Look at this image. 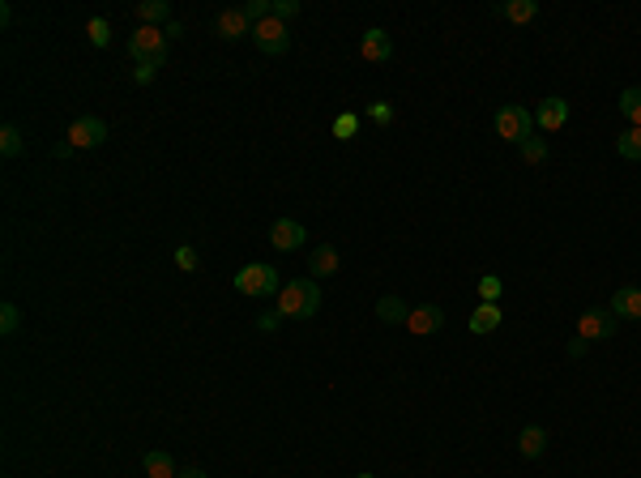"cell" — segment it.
<instances>
[{
	"mask_svg": "<svg viewBox=\"0 0 641 478\" xmlns=\"http://www.w3.org/2000/svg\"><path fill=\"white\" fill-rule=\"evenodd\" d=\"M274 312H282V316H296V320H308V316H317V312H320V287H317V278H291V282H282V290L274 295Z\"/></svg>",
	"mask_w": 641,
	"mask_h": 478,
	"instance_id": "cell-1",
	"label": "cell"
},
{
	"mask_svg": "<svg viewBox=\"0 0 641 478\" xmlns=\"http://www.w3.org/2000/svg\"><path fill=\"white\" fill-rule=\"evenodd\" d=\"M231 287L240 290V295H248V299H270V295H278V290H282V282H278V269L252 261V265H244V269L231 278Z\"/></svg>",
	"mask_w": 641,
	"mask_h": 478,
	"instance_id": "cell-2",
	"label": "cell"
},
{
	"mask_svg": "<svg viewBox=\"0 0 641 478\" xmlns=\"http://www.w3.org/2000/svg\"><path fill=\"white\" fill-rule=\"evenodd\" d=\"M496 133L514 145L530 142V137H535V112H530V107H518V103L500 107V112H496Z\"/></svg>",
	"mask_w": 641,
	"mask_h": 478,
	"instance_id": "cell-3",
	"label": "cell"
},
{
	"mask_svg": "<svg viewBox=\"0 0 641 478\" xmlns=\"http://www.w3.org/2000/svg\"><path fill=\"white\" fill-rule=\"evenodd\" d=\"M252 43L266 51V56H282V51L291 48V30H287V22H278V18H266V22L252 26Z\"/></svg>",
	"mask_w": 641,
	"mask_h": 478,
	"instance_id": "cell-4",
	"label": "cell"
},
{
	"mask_svg": "<svg viewBox=\"0 0 641 478\" xmlns=\"http://www.w3.org/2000/svg\"><path fill=\"white\" fill-rule=\"evenodd\" d=\"M616 316L612 308H586L577 316V337H586V342H607V337L616 334Z\"/></svg>",
	"mask_w": 641,
	"mask_h": 478,
	"instance_id": "cell-5",
	"label": "cell"
},
{
	"mask_svg": "<svg viewBox=\"0 0 641 478\" xmlns=\"http://www.w3.org/2000/svg\"><path fill=\"white\" fill-rule=\"evenodd\" d=\"M103 142H107V124L99 116H77L69 124V145L73 150H99Z\"/></svg>",
	"mask_w": 641,
	"mask_h": 478,
	"instance_id": "cell-6",
	"label": "cell"
},
{
	"mask_svg": "<svg viewBox=\"0 0 641 478\" xmlns=\"http://www.w3.org/2000/svg\"><path fill=\"white\" fill-rule=\"evenodd\" d=\"M158 51H167L163 26H137L133 39H128V56H133V60H146V56H158Z\"/></svg>",
	"mask_w": 641,
	"mask_h": 478,
	"instance_id": "cell-7",
	"label": "cell"
},
{
	"mask_svg": "<svg viewBox=\"0 0 641 478\" xmlns=\"http://www.w3.org/2000/svg\"><path fill=\"white\" fill-rule=\"evenodd\" d=\"M441 325H444V312L436 308V304H420V308H411V316H406V329L415 337L441 334Z\"/></svg>",
	"mask_w": 641,
	"mask_h": 478,
	"instance_id": "cell-8",
	"label": "cell"
},
{
	"mask_svg": "<svg viewBox=\"0 0 641 478\" xmlns=\"http://www.w3.org/2000/svg\"><path fill=\"white\" fill-rule=\"evenodd\" d=\"M304 239H308V231H304V222H296V218H278L270 227V243L278 252H296Z\"/></svg>",
	"mask_w": 641,
	"mask_h": 478,
	"instance_id": "cell-9",
	"label": "cell"
},
{
	"mask_svg": "<svg viewBox=\"0 0 641 478\" xmlns=\"http://www.w3.org/2000/svg\"><path fill=\"white\" fill-rule=\"evenodd\" d=\"M359 56L372 60V65H385V60H394V39H390L381 26H372L368 35L359 39Z\"/></svg>",
	"mask_w": 641,
	"mask_h": 478,
	"instance_id": "cell-10",
	"label": "cell"
},
{
	"mask_svg": "<svg viewBox=\"0 0 641 478\" xmlns=\"http://www.w3.org/2000/svg\"><path fill=\"white\" fill-rule=\"evenodd\" d=\"M338 265H343V257H338V248H334V243H317V248H313V252H308V274H313V278H334V274H338Z\"/></svg>",
	"mask_w": 641,
	"mask_h": 478,
	"instance_id": "cell-11",
	"label": "cell"
},
{
	"mask_svg": "<svg viewBox=\"0 0 641 478\" xmlns=\"http://www.w3.org/2000/svg\"><path fill=\"white\" fill-rule=\"evenodd\" d=\"M539 128L543 133H560V128H565L568 124V103L560 95H552V98H543L539 103Z\"/></svg>",
	"mask_w": 641,
	"mask_h": 478,
	"instance_id": "cell-12",
	"label": "cell"
},
{
	"mask_svg": "<svg viewBox=\"0 0 641 478\" xmlns=\"http://www.w3.org/2000/svg\"><path fill=\"white\" fill-rule=\"evenodd\" d=\"M607 308L616 320H641V287H620Z\"/></svg>",
	"mask_w": 641,
	"mask_h": 478,
	"instance_id": "cell-13",
	"label": "cell"
},
{
	"mask_svg": "<svg viewBox=\"0 0 641 478\" xmlns=\"http://www.w3.org/2000/svg\"><path fill=\"white\" fill-rule=\"evenodd\" d=\"M214 26H219V39H227V43H236V39L252 35V22L244 18V9H222Z\"/></svg>",
	"mask_w": 641,
	"mask_h": 478,
	"instance_id": "cell-14",
	"label": "cell"
},
{
	"mask_svg": "<svg viewBox=\"0 0 641 478\" xmlns=\"http://www.w3.org/2000/svg\"><path fill=\"white\" fill-rule=\"evenodd\" d=\"M500 320H505V308H500V304H479V308L470 312V334L488 337L500 329Z\"/></svg>",
	"mask_w": 641,
	"mask_h": 478,
	"instance_id": "cell-15",
	"label": "cell"
},
{
	"mask_svg": "<svg viewBox=\"0 0 641 478\" xmlns=\"http://www.w3.org/2000/svg\"><path fill=\"white\" fill-rule=\"evenodd\" d=\"M518 453L526 457V461H539V457L547 453V431H543L539 423L521 428V436H518Z\"/></svg>",
	"mask_w": 641,
	"mask_h": 478,
	"instance_id": "cell-16",
	"label": "cell"
},
{
	"mask_svg": "<svg viewBox=\"0 0 641 478\" xmlns=\"http://www.w3.org/2000/svg\"><path fill=\"white\" fill-rule=\"evenodd\" d=\"M496 13L505 18V22H530V18H539V0H505V4H496Z\"/></svg>",
	"mask_w": 641,
	"mask_h": 478,
	"instance_id": "cell-17",
	"label": "cell"
},
{
	"mask_svg": "<svg viewBox=\"0 0 641 478\" xmlns=\"http://www.w3.org/2000/svg\"><path fill=\"white\" fill-rule=\"evenodd\" d=\"M137 18H142V26H167L172 22V0H142Z\"/></svg>",
	"mask_w": 641,
	"mask_h": 478,
	"instance_id": "cell-18",
	"label": "cell"
},
{
	"mask_svg": "<svg viewBox=\"0 0 641 478\" xmlns=\"http://www.w3.org/2000/svg\"><path fill=\"white\" fill-rule=\"evenodd\" d=\"M142 466H146V478H180L175 474L172 453H163V449H150V453L142 457Z\"/></svg>",
	"mask_w": 641,
	"mask_h": 478,
	"instance_id": "cell-19",
	"label": "cell"
},
{
	"mask_svg": "<svg viewBox=\"0 0 641 478\" xmlns=\"http://www.w3.org/2000/svg\"><path fill=\"white\" fill-rule=\"evenodd\" d=\"M376 316L385 320V325H406V316H411V308L398 299V295H381L376 299Z\"/></svg>",
	"mask_w": 641,
	"mask_h": 478,
	"instance_id": "cell-20",
	"label": "cell"
},
{
	"mask_svg": "<svg viewBox=\"0 0 641 478\" xmlns=\"http://www.w3.org/2000/svg\"><path fill=\"white\" fill-rule=\"evenodd\" d=\"M616 154H620V158H629V163H641V128L620 133V137H616Z\"/></svg>",
	"mask_w": 641,
	"mask_h": 478,
	"instance_id": "cell-21",
	"label": "cell"
},
{
	"mask_svg": "<svg viewBox=\"0 0 641 478\" xmlns=\"http://www.w3.org/2000/svg\"><path fill=\"white\" fill-rule=\"evenodd\" d=\"M167 65V51H158V56H146V60H137V69H133V81L137 86H150L154 81V73Z\"/></svg>",
	"mask_w": 641,
	"mask_h": 478,
	"instance_id": "cell-22",
	"label": "cell"
},
{
	"mask_svg": "<svg viewBox=\"0 0 641 478\" xmlns=\"http://www.w3.org/2000/svg\"><path fill=\"white\" fill-rule=\"evenodd\" d=\"M22 150H26L22 128H18V124H4V128H0V154H4V158H18Z\"/></svg>",
	"mask_w": 641,
	"mask_h": 478,
	"instance_id": "cell-23",
	"label": "cell"
},
{
	"mask_svg": "<svg viewBox=\"0 0 641 478\" xmlns=\"http://www.w3.org/2000/svg\"><path fill=\"white\" fill-rule=\"evenodd\" d=\"M620 112L633 120V128H641V86H629V90H620Z\"/></svg>",
	"mask_w": 641,
	"mask_h": 478,
	"instance_id": "cell-24",
	"label": "cell"
},
{
	"mask_svg": "<svg viewBox=\"0 0 641 478\" xmlns=\"http://www.w3.org/2000/svg\"><path fill=\"white\" fill-rule=\"evenodd\" d=\"M18 329H22V308L18 304H0V334L13 337Z\"/></svg>",
	"mask_w": 641,
	"mask_h": 478,
	"instance_id": "cell-25",
	"label": "cell"
},
{
	"mask_svg": "<svg viewBox=\"0 0 641 478\" xmlns=\"http://www.w3.org/2000/svg\"><path fill=\"white\" fill-rule=\"evenodd\" d=\"M521 163H530V167L547 163V142H543V137H530V142H521Z\"/></svg>",
	"mask_w": 641,
	"mask_h": 478,
	"instance_id": "cell-26",
	"label": "cell"
},
{
	"mask_svg": "<svg viewBox=\"0 0 641 478\" xmlns=\"http://www.w3.org/2000/svg\"><path fill=\"white\" fill-rule=\"evenodd\" d=\"M86 35H90L95 48H107V43H112V26H107V18H90V22H86Z\"/></svg>",
	"mask_w": 641,
	"mask_h": 478,
	"instance_id": "cell-27",
	"label": "cell"
},
{
	"mask_svg": "<svg viewBox=\"0 0 641 478\" xmlns=\"http://www.w3.org/2000/svg\"><path fill=\"white\" fill-rule=\"evenodd\" d=\"M240 9H244V18L252 26L266 22V18H274V0H248V4H240Z\"/></svg>",
	"mask_w": 641,
	"mask_h": 478,
	"instance_id": "cell-28",
	"label": "cell"
},
{
	"mask_svg": "<svg viewBox=\"0 0 641 478\" xmlns=\"http://www.w3.org/2000/svg\"><path fill=\"white\" fill-rule=\"evenodd\" d=\"M334 133H338V142H351V137L359 133V116H355V112H343V116L334 120Z\"/></svg>",
	"mask_w": 641,
	"mask_h": 478,
	"instance_id": "cell-29",
	"label": "cell"
},
{
	"mask_svg": "<svg viewBox=\"0 0 641 478\" xmlns=\"http://www.w3.org/2000/svg\"><path fill=\"white\" fill-rule=\"evenodd\" d=\"M479 295H483V304H496V299L505 295V282H500L496 274H488V278H479Z\"/></svg>",
	"mask_w": 641,
	"mask_h": 478,
	"instance_id": "cell-30",
	"label": "cell"
},
{
	"mask_svg": "<svg viewBox=\"0 0 641 478\" xmlns=\"http://www.w3.org/2000/svg\"><path fill=\"white\" fill-rule=\"evenodd\" d=\"M175 265H180L184 274H193V269H197V265H201L197 248H189V243H180V248H175Z\"/></svg>",
	"mask_w": 641,
	"mask_h": 478,
	"instance_id": "cell-31",
	"label": "cell"
},
{
	"mask_svg": "<svg viewBox=\"0 0 641 478\" xmlns=\"http://www.w3.org/2000/svg\"><path fill=\"white\" fill-rule=\"evenodd\" d=\"M299 13V0H274V18L278 22H287V18H296Z\"/></svg>",
	"mask_w": 641,
	"mask_h": 478,
	"instance_id": "cell-32",
	"label": "cell"
},
{
	"mask_svg": "<svg viewBox=\"0 0 641 478\" xmlns=\"http://www.w3.org/2000/svg\"><path fill=\"white\" fill-rule=\"evenodd\" d=\"M278 325H282V312H261V316H257V329H261V334H274Z\"/></svg>",
	"mask_w": 641,
	"mask_h": 478,
	"instance_id": "cell-33",
	"label": "cell"
},
{
	"mask_svg": "<svg viewBox=\"0 0 641 478\" xmlns=\"http://www.w3.org/2000/svg\"><path fill=\"white\" fill-rule=\"evenodd\" d=\"M368 116L376 120V124H390V120H394V107H390V103H372Z\"/></svg>",
	"mask_w": 641,
	"mask_h": 478,
	"instance_id": "cell-34",
	"label": "cell"
},
{
	"mask_svg": "<svg viewBox=\"0 0 641 478\" xmlns=\"http://www.w3.org/2000/svg\"><path fill=\"white\" fill-rule=\"evenodd\" d=\"M586 351H591V342H586V337H573V342H568V358H582Z\"/></svg>",
	"mask_w": 641,
	"mask_h": 478,
	"instance_id": "cell-35",
	"label": "cell"
},
{
	"mask_svg": "<svg viewBox=\"0 0 641 478\" xmlns=\"http://www.w3.org/2000/svg\"><path fill=\"white\" fill-rule=\"evenodd\" d=\"M163 35H167V43H172V39H184V26H180V22H167V26H163Z\"/></svg>",
	"mask_w": 641,
	"mask_h": 478,
	"instance_id": "cell-36",
	"label": "cell"
},
{
	"mask_svg": "<svg viewBox=\"0 0 641 478\" xmlns=\"http://www.w3.org/2000/svg\"><path fill=\"white\" fill-rule=\"evenodd\" d=\"M180 478H210L205 470H197V466H189V470H180Z\"/></svg>",
	"mask_w": 641,
	"mask_h": 478,
	"instance_id": "cell-37",
	"label": "cell"
},
{
	"mask_svg": "<svg viewBox=\"0 0 641 478\" xmlns=\"http://www.w3.org/2000/svg\"><path fill=\"white\" fill-rule=\"evenodd\" d=\"M355 478H372V474H355Z\"/></svg>",
	"mask_w": 641,
	"mask_h": 478,
	"instance_id": "cell-38",
	"label": "cell"
}]
</instances>
